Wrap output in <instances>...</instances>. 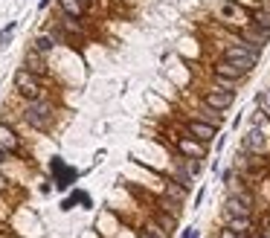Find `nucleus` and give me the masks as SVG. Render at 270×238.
<instances>
[{
  "instance_id": "16",
  "label": "nucleus",
  "mask_w": 270,
  "mask_h": 238,
  "mask_svg": "<svg viewBox=\"0 0 270 238\" xmlns=\"http://www.w3.org/2000/svg\"><path fill=\"white\" fill-rule=\"evenodd\" d=\"M198 119H204V122H210V125H215V128H221V111H215V108H210V105H204L201 108V114H198Z\"/></svg>"
},
{
  "instance_id": "35",
  "label": "nucleus",
  "mask_w": 270,
  "mask_h": 238,
  "mask_svg": "<svg viewBox=\"0 0 270 238\" xmlns=\"http://www.w3.org/2000/svg\"><path fill=\"white\" fill-rule=\"evenodd\" d=\"M244 238H247V236H244Z\"/></svg>"
},
{
  "instance_id": "27",
  "label": "nucleus",
  "mask_w": 270,
  "mask_h": 238,
  "mask_svg": "<svg viewBox=\"0 0 270 238\" xmlns=\"http://www.w3.org/2000/svg\"><path fill=\"white\" fill-rule=\"evenodd\" d=\"M233 178H236V172H233V169H227V172L221 175V180H224V183H233Z\"/></svg>"
},
{
  "instance_id": "11",
  "label": "nucleus",
  "mask_w": 270,
  "mask_h": 238,
  "mask_svg": "<svg viewBox=\"0 0 270 238\" xmlns=\"http://www.w3.org/2000/svg\"><path fill=\"white\" fill-rule=\"evenodd\" d=\"M0 146L6 151H18V146H21V137L15 134V128L9 122H0Z\"/></svg>"
},
{
  "instance_id": "29",
  "label": "nucleus",
  "mask_w": 270,
  "mask_h": 238,
  "mask_svg": "<svg viewBox=\"0 0 270 238\" xmlns=\"http://www.w3.org/2000/svg\"><path fill=\"white\" fill-rule=\"evenodd\" d=\"M9 157H12V151H6V149H3V146H0V166H3V163H6Z\"/></svg>"
},
{
  "instance_id": "28",
  "label": "nucleus",
  "mask_w": 270,
  "mask_h": 238,
  "mask_svg": "<svg viewBox=\"0 0 270 238\" xmlns=\"http://www.w3.org/2000/svg\"><path fill=\"white\" fill-rule=\"evenodd\" d=\"M56 0H38V12H44V9H50Z\"/></svg>"
},
{
  "instance_id": "7",
  "label": "nucleus",
  "mask_w": 270,
  "mask_h": 238,
  "mask_svg": "<svg viewBox=\"0 0 270 238\" xmlns=\"http://www.w3.org/2000/svg\"><path fill=\"white\" fill-rule=\"evenodd\" d=\"M24 70H30L35 76H41V79H47L50 76V67H47V56H41L38 50H27V56H24Z\"/></svg>"
},
{
  "instance_id": "2",
  "label": "nucleus",
  "mask_w": 270,
  "mask_h": 238,
  "mask_svg": "<svg viewBox=\"0 0 270 238\" xmlns=\"http://www.w3.org/2000/svg\"><path fill=\"white\" fill-rule=\"evenodd\" d=\"M224 59L233 61L241 73H250V70L259 64V50H253V47H247V44L239 41V44H230V47L224 50Z\"/></svg>"
},
{
  "instance_id": "33",
  "label": "nucleus",
  "mask_w": 270,
  "mask_h": 238,
  "mask_svg": "<svg viewBox=\"0 0 270 238\" xmlns=\"http://www.w3.org/2000/svg\"><path fill=\"white\" fill-rule=\"evenodd\" d=\"M82 3H85V6H93V3H96V0H82Z\"/></svg>"
},
{
  "instance_id": "34",
  "label": "nucleus",
  "mask_w": 270,
  "mask_h": 238,
  "mask_svg": "<svg viewBox=\"0 0 270 238\" xmlns=\"http://www.w3.org/2000/svg\"><path fill=\"white\" fill-rule=\"evenodd\" d=\"M256 238H265V236H256Z\"/></svg>"
},
{
  "instance_id": "3",
  "label": "nucleus",
  "mask_w": 270,
  "mask_h": 238,
  "mask_svg": "<svg viewBox=\"0 0 270 238\" xmlns=\"http://www.w3.org/2000/svg\"><path fill=\"white\" fill-rule=\"evenodd\" d=\"M15 88H18V93H21L27 102L44 99V82H41V76H35V73L24 70V67L15 73Z\"/></svg>"
},
{
  "instance_id": "25",
  "label": "nucleus",
  "mask_w": 270,
  "mask_h": 238,
  "mask_svg": "<svg viewBox=\"0 0 270 238\" xmlns=\"http://www.w3.org/2000/svg\"><path fill=\"white\" fill-rule=\"evenodd\" d=\"M259 105H262V114H268V117H270V90L259 96Z\"/></svg>"
},
{
  "instance_id": "26",
  "label": "nucleus",
  "mask_w": 270,
  "mask_h": 238,
  "mask_svg": "<svg viewBox=\"0 0 270 238\" xmlns=\"http://www.w3.org/2000/svg\"><path fill=\"white\" fill-rule=\"evenodd\" d=\"M218 238H244V236H239V233H236V230H230V227H224Z\"/></svg>"
},
{
  "instance_id": "21",
  "label": "nucleus",
  "mask_w": 270,
  "mask_h": 238,
  "mask_svg": "<svg viewBox=\"0 0 270 238\" xmlns=\"http://www.w3.org/2000/svg\"><path fill=\"white\" fill-rule=\"evenodd\" d=\"M15 30H18V21H9V24L0 30V47H9V44H12V35H15Z\"/></svg>"
},
{
  "instance_id": "13",
  "label": "nucleus",
  "mask_w": 270,
  "mask_h": 238,
  "mask_svg": "<svg viewBox=\"0 0 270 238\" xmlns=\"http://www.w3.org/2000/svg\"><path fill=\"white\" fill-rule=\"evenodd\" d=\"M215 76H224V79H233V82H241L247 73H241L239 67L233 64V61H227V59H221V61H215Z\"/></svg>"
},
{
  "instance_id": "10",
  "label": "nucleus",
  "mask_w": 270,
  "mask_h": 238,
  "mask_svg": "<svg viewBox=\"0 0 270 238\" xmlns=\"http://www.w3.org/2000/svg\"><path fill=\"white\" fill-rule=\"evenodd\" d=\"M224 212H227V218H253V207L241 204L236 195H230V198L224 201Z\"/></svg>"
},
{
  "instance_id": "4",
  "label": "nucleus",
  "mask_w": 270,
  "mask_h": 238,
  "mask_svg": "<svg viewBox=\"0 0 270 238\" xmlns=\"http://www.w3.org/2000/svg\"><path fill=\"white\" fill-rule=\"evenodd\" d=\"M50 169H53V175H56V189L59 192H67V189H73L76 183H79V178H82V172L79 169H73V166H64V160L61 157H56L53 163H50Z\"/></svg>"
},
{
  "instance_id": "30",
  "label": "nucleus",
  "mask_w": 270,
  "mask_h": 238,
  "mask_svg": "<svg viewBox=\"0 0 270 238\" xmlns=\"http://www.w3.org/2000/svg\"><path fill=\"white\" fill-rule=\"evenodd\" d=\"M204 195H207V192H204V189H201V192H198V195H195V207H201V204H204Z\"/></svg>"
},
{
  "instance_id": "15",
  "label": "nucleus",
  "mask_w": 270,
  "mask_h": 238,
  "mask_svg": "<svg viewBox=\"0 0 270 238\" xmlns=\"http://www.w3.org/2000/svg\"><path fill=\"white\" fill-rule=\"evenodd\" d=\"M53 47H56V38H53L50 32H38V35L32 38V50H38L41 56H50Z\"/></svg>"
},
{
  "instance_id": "32",
  "label": "nucleus",
  "mask_w": 270,
  "mask_h": 238,
  "mask_svg": "<svg viewBox=\"0 0 270 238\" xmlns=\"http://www.w3.org/2000/svg\"><path fill=\"white\" fill-rule=\"evenodd\" d=\"M137 238H157V236H154V233H149V230H140V233H137Z\"/></svg>"
},
{
  "instance_id": "24",
  "label": "nucleus",
  "mask_w": 270,
  "mask_h": 238,
  "mask_svg": "<svg viewBox=\"0 0 270 238\" xmlns=\"http://www.w3.org/2000/svg\"><path fill=\"white\" fill-rule=\"evenodd\" d=\"M198 172H201V163H198V157H195V160H186V175H192V178H195Z\"/></svg>"
},
{
  "instance_id": "5",
  "label": "nucleus",
  "mask_w": 270,
  "mask_h": 238,
  "mask_svg": "<svg viewBox=\"0 0 270 238\" xmlns=\"http://www.w3.org/2000/svg\"><path fill=\"white\" fill-rule=\"evenodd\" d=\"M186 134L192 137V140H198V143H210V140H215V134H218V128L215 125H210V122H204V119H189L186 122Z\"/></svg>"
},
{
  "instance_id": "18",
  "label": "nucleus",
  "mask_w": 270,
  "mask_h": 238,
  "mask_svg": "<svg viewBox=\"0 0 270 238\" xmlns=\"http://www.w3.org/2000/svg\"><path fill=\"white\" fill-rule=\"evenodd\" d=\"M227 227H230V230H236L239 236H247L253 224H250V218H227Z\"/></svg>"
},
{
  "instance_id": "8",
  "label": "nucleus",
  "mask_w": 270,
  "mask_h": 238,
  "mask_svg": "<svg viewBox=\"0 0 270 238\" xmlns=\"http://www.w3.org/2000/svg\"><path fill=\"white\" fill-rule=\"evenodd\" d=\"M233 102H236V93L233 90H207L204 93V105H210L215 111H227Z\"/></svg>"
},
{
  "instance_id": "14",
  "label": "nucleus",
  "mask_w": 270,
  "mask_h": 238,
  "mask_svg": "<svg viewBox=\"0 0 270 238\" xmlns=\"http://www.w3.org/2000/svg\"><path fill=\"white\" fill-rule=\"evenodd\" d=\"M154 221L160 224V230H163L166 236H172V233L178 230V215H172V212H166V209H157V212H154Z\"/></svg>"
},
{
  "instance_id": "12",
  "label": "nucleus",
  "mask_w": 270,
  "mask_h": 238,
  "mask_svg": "<svg viewBox=\"0 0 270 238\" xmlns=\"http://www.w3.org/2000/svg\"><path fill=\"white\" fill-rule=\"evenodd\" d=\"M56 3H59V12H64V15H73L79 21L88 18V6L82 0H56Z\"/></svg>"
},
{
  "instance_id": "17",
  "label": "nucleus",
  "mask_w": 270,
  "mask_h": 238,
  "mask_svg": "<svg viewBox=\"0 0 270 238\" xmlns=\"http://www.w3.org/2000/svg\"><path fill=\"white\" fill-rule=\"evenodd\" d=\"M180 151L201 160V157H204V143H198V140H180Z\"/></svg>"
},
{
  "instance_id": "23",
  "label": "nucleus",
  "mask_w": 270,
  "mask_h": 238,
  "mask_svg": "<svg viewBox=\"0 0 270 238\" xmlns=\"http://www.w3.org/2000/svg\"><path fill=\"white\" fill-rule=\"evenodd\" d=\"M215 85H218L221 90H233L239 82H233V79H224V76H215Z\"/></svg>"
},
{
  "instance_id": "31",
  "label": "nucleus",
  "mask_w": 270,
  "mask_h": 238,
  "mask_svg": "<svg viewBox=\"0 0 270 238\" xmlns=\"http://www.w3.org/2000/svg\"><path fill=\"white\" fill-rule=\"evenodd\" d=\"M6 186H9V180H6V175L0 172V192H6Z\"/></svg>"
},
{
  "instance_id": "22",
  "label": "nucleus",
  "mask_w": 270,
  "mask_h": 238,
  "mask_svg": "<svg viewBox=\"0 0 270 238\" xmlns=\"http://www.w3.org/2000/svg\"><path fill=\"white\" fill-rule=\"evenodd\" d=\"M230 195H236V198H239L241 204H247V207H253V195H250L247 189H233Z\"/></svg>"
},
{
  "instance_id": "20",
  "label": "nucleus",
  "mask_w": 270,
  "mask_h": 238,
  "mask_svg": "<svg viewBox=\"0 0 270 238\" xmlns=\"http://www.w3.org/2000/svg\"><path fill=\"white\" fill-rule=\"evenodd\" d=\"M253 24L270 32V9H256V12H253Z\"/></svg>"
},
{
  "instance_id": "9",
  "label": "nucleus",
  "mask_w": 270,
  "mask_h": 238,
  "mask_svg": "<svg viewBox=\"0 0 270 238\" xmlns=\"http://www.w3.org/2000/svg\"><path fill=\"white\" fill-rule=\"evenodd\" d=\"M265 149H268L265 131H262L259 125H253V128H250V134L244 137V151H247V154H262Z\"/></svg>"
},
{
  "instance_id": "1",
  "label": "nucleus",
  "mask_w": 270,
  "mask_h": 238,
  "mask_svg": "<svg viewBox=\"0 0 270 238\" xmlns=\"http://www.w3.org/2000/svg\"><path fill=\"white\" fill-rule=\"evenodd\" d=\"M24 122L38 128V131H50L53 122H56V105L47 102V99H32L24 108Z\"/></svg>"
},
{
  "instance_id": "19",
  "label": "nucleus",
  "mask_w": 270,
  "mask_h": 238,
  "mask_svg": "<svg viewBox=\"0 0 270 238\" xmlns=\"http://www.w3.org/2000/svg\"><path fill=\"white\" fill-rule=\"evenodd\" d=\"M82 198H85V192L73 186V192H70V195H67V198L61 201V209H64V212H70V209L76 207V204H82Z\"/></svg>"
},
{
  "instance_id": "6",
  "label": "nucleus",
  "mask_w": 270,
  "mask_h": 238,
  "mask_svg": "<svg viewBox=\"0 0 270 238\" xmlns=\"http://www.w3.org/2000/svg\"><path fill=\"white\" fill-rule=\"evenodd\" d=\"M268 41H270V32L268 30H262V27H244L241 30V44H247V47H253V50H265L268 47Z\"/></svg>"
}]
</instances>
